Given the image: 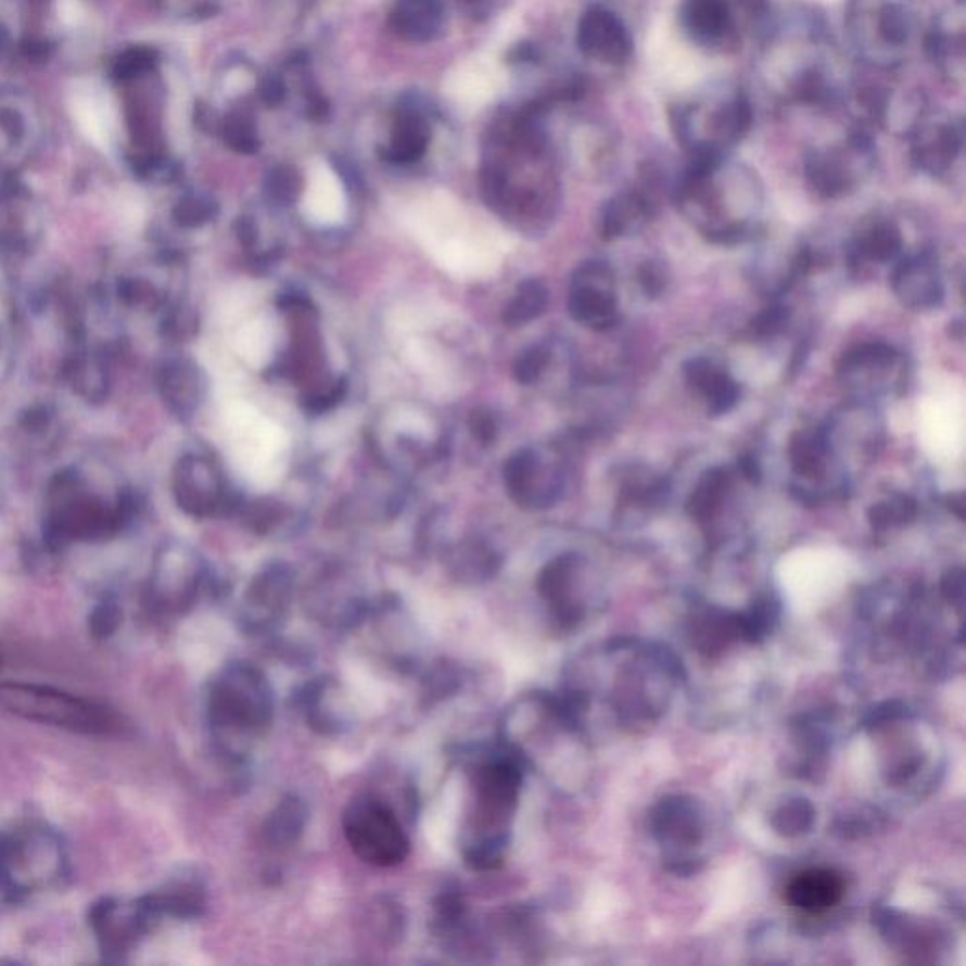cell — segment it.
Listing matches in <instances>:
<instances>
[{"label":"cell","instance_id":"cell-1","mask_svg":"<svg viewBox=\"0 0 966 966\" xmlns=\"http://www.w3.org/2000/svg\"><path fill=\"white\" fill-rule=\"evenodd\" d=\"M761 38L763 74L778 99L810 109H832L844 99L822 17L806 10L772 17Z\"/></svg>","mask_w":966,"mask_h":966},{"label":"cell","instance_id":"cell-2","mask_svg":"<svg viewBox=\"0 0 966 966\" xmlns=\"http://www.w3.org/2000/svg\"><path fill=\"white\" fill-rule=\"evenodd\" d=\"M272 717L275 692L252 664H229L209 685V727L227 753L242 755L245 746L265 735Z\"/></svg>","mask_w":966,"mask_h":966},{"label":"cell","instance_id":"cell-3","mask_svg":"<svg viewBox=\"0 0 966 966\" xmlns=\"http://www.w3.org/2000/svg\"><path fill=\"white\" fill-rule=\"evenodd\" d=\"M521 768L512 755L485 761L476 771L474 812L465 846L467 865L474 870H495L505 863L508 829L518 806Z\"/></svg>","mask_w":966,"mask_h":966},{"label":"cell","instance_id":"cell-4","mask_svg":"<svg viewBox=\"0 0 966 966\" xmlns=\"http://www.w3.org/2000/svg\"><path fill=\"white\" fill-rule=\"evenodd\" d=\"M753 125L750 97L738 87H715L671 110L674 137L691 157L727 155Z\"/></svg>","mask_w":966,"mask_h":966},{"label":"cell","instance_id":"cell-5","mask_svg":"<svg viewBox=\"0 0 966 966\" xmlns=\"http://www.w3.org/2000/svg\"><path fill=\"white\" fill-rule=\"evenodd\" d=\"M844 27L861 66L884 71H899L921 35L912 0H850Z\"/></svg>","mask_w":966,"mask_h":966},{"label":"cell","instance_id":"cell-6","mask_svg":"<svg viewBox=\"0 0 966 966\" xmlns=\"http://www.w3.org/2000/svg\"><path fill=\"white\" fill-rule=\"evenodd\" d=\"M0 707L23 720L81 735H112L119 727L106 708L43 685L0 684Z\"/></svg>","mask_w":966,"mask_h":966},{"label":"cell","instance_id":"cell-7","mask_svg":"<svg viewBox=\"0 0 966 966\" xmlns=\"http://www.w3.org/2000/svg\"><path fill=\"white\" fill-rule=\"evenodd\" d=\"M344 837L355 855L372 866H397L410 853V840L387 802L355 799L342 817Z\"/></svg>","mask_w":966,"mask_h":966},{"label":"cell","instance_id":"cell-8","mask_svg":"<svg viewBox=\"0 0 966 966\" xmlns=\"http://www.w3.org/2000/svg\"><path fill=\"white\" fill-rule=\"evenodd\" d=\"M874 165L870 132L855 125L842 140L817 145L804 155V176L810 188L825 199L850 193Z\"/></svg>","mask_w":966,"mask_h":966},{"label":"cell","instance_id":"cell-9","mask_svg":"<svg viewBox=\"0 0 966 966\" xmlns=\"http://www.w3.org/2000/svg\"><path fill=\"white\" fill-rule=\"evenodd\" d=\"M63 873V853L58 842L43 830L14 838L0 859V876L12 893H30Z\"/></svg>","mask_w":966,"mask_h":966},{"label":"cell","instance_id":"cell-10","mask_svg":"<svg viewBox=\"0 0 966 966\" xmlns=\"http://www.w3.org/2000/svg\"><path fill=\"white\" fill-rule=\"evenodd\" d=\"M908 138L914 165L937 178L950 173L959 160L965 145V127L963 119L950 112L927 110L916 127L910 130Z\"/></svg>","mask_w":966,"mask_h":966},{"label":"cell","instance_id":"cell-11","mask_svg":"<svg viewBox=\"0 0 966 966\" xmlns=\"http://www.w3.org/2000/svg\"><path fill=\"white\" fill-rule=\"evenodd\" d=\"M570 316L593 331H608L620 321L615 283L610 267L600 260L585 263L572 276Z\"/></svg>","mask_w":966,"mask_h":966},{"label":"cell","instance_id":"cell-12","mask_svg":"<svg viewBox=\"0 0 966 966\" xmlns=\"http://www.w3.org/2000/svg\"><path fill=\"white\" fill-rule=\"evenodd\" d=\"M679 25L691 42L710 51L735 50L742 38L735 0H684Z\"/></svg>","mask_w":966,"mask_h":966},{"label":"cell","instance_id":"cell-13","mask_svg":"<svg viewBox=\"0 0 966 966\" xmlns=\"http://www.w3.org/2000/svg\"><path fill=\"white\" fill-rule=\"evenodd\" d=\"M577 48L585 58L621 66L633 55V38L620 15L605 7H593L577 23Z\"/></svg>","mask_w":966,"mask_h":966},{"label":"cell","instance_id":"cell-14","mask_svg":"<svg viewBox=\"0 0 966 966\" xmlns=\"http://www.w3.org/2000/svg\"><path fill=\"white\" fill-rule=\"evenodd\" d=\"M657 212V174H644L643 183L606 202L600 216V237L621 239L640 231Z\"/></svg>","mask_w":966,"mask_h":966},{"label":"cell","instance_id":"cell-15","mask_svg":"<svg viewBox=\"0 0 966 966\" xmlns=\"http://www.w3.org/2000/svg\"><path fill=\"white\" fill-rule=\"evenodd\" d=\"M291 597V574L282 564L265 570L253 580L245 595L242 621L250 633H265L282 620Z\"/></svg>","mask_w":966,"mask_h":966},{"label":"cell","instance_id":"cell-16","mask_svg":"<svg viewBox=\"0 0 966 966\" xmlns=\"http://www.w3.org/2000/svg\"><path fill=\"white\" fill-rule=\"evenodd\" d=\"M891 289L904 306L914 310L938 306L944 298V289L938 275L937 257L924 252L899 260L891 275Z\"/></svg>","mask_w":966,"mask_h":966},{"label":"cell","instance_id":"cell-17","mask_svg":"<svg viewBox=\"0 0 966 966\" xmlns=\"http://www.w3.org/2000/svg\"><path fill=\"white\" fill-rule=\"evenodd\" d=\"M924 48L927 58L938 73L942 74L952 84L963 81L965 78V12L950 10L948 14L940 15L932 23L929 33L925 35Z\"/></svg>","mask_w":966,"mask_h":966},{"label":"cell","instance_id":"cell-18","mask_svg":"<svg viewBox=\"0 0 966 966\" xmlns=\"http://www.w3.org/2000/svg\"><path fill=\"white\" fill-rule=\"evenodd\" d=\"M846 893V878L835 868H810L797 874L786 887V901L806 914H823L837 906Z\"/></svg>","mask_w":966,"mask_h":966},{"label":"cell","instance_id":"cell-19","mask_svg":"<svg viewBox=\"0 0 966 966\" xmlns=\"http://www.w3.org/2000/svg\"><path fill=\"white\" fill-rule=\"evenodd\" d=\"M40 127L37 106L29 97L0 91V152H27L35 144Z\"/></svg>","mask_w":966,"mask_h":966},{"label":"cell","instance_id":"cell-20","mask_svg":"<svg viewBox=\"0 0 966 966\" xmlns=\"http://www.w3.org/2000/svg\"><path fill=\"white\" fill-rule=\"evenodd\" d=\"M542 465L534 449H521L505 465L506 490L523 508H546L556 497L542 487Z\"/></svg>","mask_w":966,"mask_h":966},{"label":"cell","instance_id":"cell-21","mask_svg":"<svg viewBox=\"0 0 966 966\" xmlns=\"http://www.w3.org/2000/svg\"><path fill=\"white\" fill-rule=\"evenodd\" d=\"M340 695V685L327 679L310 687L304 697L308 723L321 735H336L349 727V710Z\"/></svg>","mask_w":966,"mask_h":966},{"label":"cell","instance_id":"cell-22","mask_svg":"<svg viewBox=\"0 0 966 966\" xmlns=\"http://www.w3.org/2000/svg\"><path fill=\"white\" fill-rule=\"evenodd\" d=\"M308 822V808L296 795H288L268 814L263 837L270 848H289L301 838Z\"/></svg>","mask_w":966,"mask_h":966},{"label":"cell","instance_id":"cell-23","mask_svg":"<svg viewBox=\"0 0 966 966\" xmlns=\"http://www.w3.org/2000/svg\"><path fill=\"white\" fill-rule=\"evenodd\" d=\"M442 22L438 0H398L391 14V25L408 40H429Z\"/></svg>","mask_w":966,"mask_h":966},{"label":"cell","instance_id":"cell-24","mask_svg":"<svg viewBox=\"0 0 966 966\" xmlns=\"http://www.w3.org/2000/svg\"><path fill=\"white\" fill-rule=\"evenodd\" d=\"M829 454V436L825 431H799L789 444L793 472L806 480H817L825 474Z\"/></svg>","mask_w":966,"mask_h":966},{"label":"cell","instance_id":"cell-25","mask_svg":"<svg viewBox=\"0 0 966 966\" xmlns=\"http://www.w3.org/2000/svg\"><path fill=\"white\" fill-rule=\"evenodd\" d=\"M730 487V476L723 469L708 470L687 500V512L697 520H710L722 508L723 498Z\"/></svg>","mask_w":966,"mask_h":966},{"label":"cell","instance_id":"cell-26","mask_svg":"<svg viewBox=\"0 0 966 966\" xmlns=\"http://www.w3.org/2000/svg\"><path fill=\"white\" fill-rule=\"evenodd\" d=\"M429 144V129L421 117L408 114L397 122L393 142L387 150V160L395 163H411L425 153Z\"/></svg>","mask_w":966,"mask_h":966},{"label":"cell","instance_id":"cell-27","mask_svg":"<svg viewBox=\"0 0 966 966\" xmlns=\"http://www.w3.org/2000/svg\"><path fill=\"white\" fill-rule=\"evenodd\" d=\"M897 361V352L893 347L887 346L884 342H866L859 346L848 349L842 359L838 363V374L850 382L855 376L865 374L874 368H889Z\"/></svg>","mask_w":966,"mask_h":966},{"label":"cell","instance_id":"cell-28","mask_svg":"<svg viewBox=\"0 0 966 966\" xmlns=\"http://www.w3.org/2000/svg\"><path fill=\"white\" fill-rule=\"evenodd\" d=\"M901 231L891 221H878L861 234L855 247V257L861 260L889 263L901 253Z\"/></svg>","mask_w":966,"mask_h":966},{"label":"cell","instance_id":"cell-29","mask_svg":"<svg viewBox=\"0 0 966 966\" xmlns=\"http://www.w3.org/2000/svg\"><path fill=\"white\" fill-rule=\"evenodd\" d=\"M548 288L538 280H525L520 283L512 301L508 303L503 319L510 327H520L542 316L548 306Z\"/></svg>","mask_w":966,"mask_h":966},{"label":"cell","instance_id":"cell-30","mask_svg":"<svg viewBox=\"0 0 966 966\" xmlns=\"http://www.w3.org/2000/svg\"><path fill=\"white\" fill-rule=\"evenodd\" d=\"M917 503L908 495H894L884 503L874 505L868 510V521L874 529H889V526L908 525L916 520Z\"/></svg>","mask_w":966,"mask_h":966},{"label":"cell","instance_id":"cell-31","mask_svg":"<svg viewBox=\"0 0 966 966\" xmlns=\"http://www.w3.org/2000/svg\"><path fill=\"white\" fill-rule=\"evenodd\" d=\"M224 138L232 150L240 153H255L259 150L257 132L252 123L240 116H229L224 123Z\"/></svg>","mask_w":966,"mask_h":966},{"label":"cell","instance_id":"cell-32","mask_svg":"<svg viewBox=\"0 0 966 966\" xmlns=\"http://www.w3.org/2000/svg\"><path fill=\"white\" fill-rule=\"evenodd\" d=\"M791 319V310L784 304H772L768 308L761 312L759 316L751 319V334L758 339H774L776 334L786 329L787 323Z\"/></svg>","mask_w":966,"mask_h":966},{"label":"cell","instance_id":"cell-33","mask_svg":"<svg viewBox=\"0 0 966 966\" xmlns=\"http://www.w3.org/2000/svg\"><path fill=\"white\" fill-rule=\"evenodd\" d=\"M725 374L727 372H723L722 368L715 367L714 363L708 361L704 357L692 359L685 365V380L692 390L699 391L702 397H707L708 393L714 390L715 383Z\"/></svg>","mask_w":966,"mask_h":966},{"label":"cell","instance_id":"cell-34","mask_svg":"<svg viewBox=\"0 0 966 966\" xmlns=\"http://www.w3.org/2000/svg\"><path fill=\"white\" fill-rule=\"evenodd\" d=\"M549 363V352L546 347L534 346L525 349L513 363V376L523 385H531L541 378Z\"/></svg>","mask_w":966,"mask_h":966},{"label":"cell","instance_id":"cell-35","mask_svg":"<svg viewBox=\"0 0 966 966\" xmlns=\"http://www.w3.org/2000/svg\"><path fill=\"white\" fill-rule=\"evenodd\" d=\"M267 191L276 202L289 204L301 193V178L293 168L278 166L267 178Z\"/></svg>","mask_w":966,"mask_h":966},{"label":"cell","instance_id":"cell-36","mask_svg":"<svg viewBox=\"0 0 966 966\" xmlns=\"http://www.w3.org/2000/svg\"><path fill=\"white\" fill-rule=\"evenodd\" d=\"M493 563L495 557L490 549L482 548L480 544H470L469 548H462L459 559L455 561V569L461 572L462 576H490L493 572Z\"/></svg>","mask_w":966,"mask_h":966},{"label":"cell","instance_id":"cell-37","mask_svg":"<svg viewBox=\"0 0 966 966\" xmlns=\"http://www.w3.org/2000/svg\"><path fill=\"white\" fill-rule=\"evenodd\" d=\"M704 398H707L710 416H723V414L733 410L736 403L740 401V387L730 376L725 374Z\"/></svg>","mask_w":966,"mask_h":966},{"label":"cell","instance_id":"cell-38","mask_svg":"<svg viewBox=\"0 0 966 966\" xmlns=\"http://www.w3.org/2000/svg\"><path fill=\"white\" fill-rule=\"evenodd\" d=\"M638 282L643 285L644 293L651 298L661 295L669 283V275L663 263L659 260L644 263L643 267L638 268Z\"/></svg>","mask_w":966,"mask_h":966},{"label":"cell","instance_id":"cell-39","mask_svg":"<svg viewBox=\"0 0 966 966\" xmlns=\"http://www.w3.org/2000/svg\"><path fill=\"white\" fill-rule=\"evenodd\" d=\"M346 391V380H339V382L331 385V387L323 391V393H314V395H310V398L306 401V410L314 411V414H321V411L329 410V408L336 406V404L344 398Z\"/></svg>","mask_w":966,"mask_h":966},{"label":"cell","instance_id":"cell-40","mask_svg":"<svg viewBox=\"0 0 966 966\" xmlns=\"http://www.w3.org/2000/svg\"><path fill=\"white\" fill-rule=\"evenodd\" d=\"M469 425L470 431L476 436L478 441L493 442L495 436H497V421H495L490 410L478 408V410L472 411Z\"/></svg>","mask_w":966,"mask_h":966},{"label":"cell","instance_id":"cell-41","mask_svg":"<svg viewBox=\"0 0 966 966\" xmlns=\"http://www.w3.org/2000/svg\"><path fill=\"white\" fill-rule=\"evenodd\" d=\"M117 625H119V612L112 606L99 608L91 615V631L94 636H110L116 631Z\"/></svg>","mask_w":966,"mask_h":966},{"label":"cell","instance_id":"cell-42","mask_svg":"<svg viewBox=\"0 0 966 966\" xmlns=\"http://www.w3.org/2000/svg\"><path fill=\"white\" fill-rule=\"evenodd\" d=\"M278 505H270V503H259V505H253L252 512H250V523H252L255 529H259V531H268V526L276 523L278 520Z\"/></svg>","mask_w":966,"mask_h":966},{"label":"cell","instance_id":"cell-43","mask_svg":"<svg viewBox=\"0 0 966 966\" xmlns=\"http://www.w3.org/2000/svg\"><path fill=\"white\" fill-rule=\"evenodd\" d=\"M212 216H214V206L202 201L189 202L183 209V217L188 219L189 224H201Z\"/></svg>","mask_w":966,"mask_h":966},{"label":"cell","instance_id":"cell-44","mask_svg":"<svg viewBox=\"0 0 966 966\" xmlns=\"http://www.w3.org/2000/svg\"><path fill=\"white\" fill-rule=\"evenodd\" d=\"M738 470L742 472V476L750 483L761 482V467H759L758 457L751 454H743L738 457Z\"/></svg>","mask_w":966,"mask_h":966},{"label":"cell","instance_id":"cell-45","mask_svg":"<svg viewBox=\"0 0 966 966\" xmlns=\"http://www.w3.org/2000/svg\"><path fill=\"white\" fill-rule=\"evenodd\" d=\"M234 231H237L240 244L244 245V247H252V245L255 244V240H257V227L253 224L252 217H240L239 221H237V227H234Z\"/></svg>","mask_w":966,"mask_h":966},{"label":"cell","instance_id":"cell-46","mask_svg":"<svg viewBox=\"0 0 966 966\" xmlns=\"http://www.w3.org/2000/svg\"><path fill=\"white\" fill-rule=\"evenodd\" d=\"M260 94H263V101H267L268 104H276V102L282 101V81H278L276 78H270V80L263 84V91H260Z\"/></svg>","mask_w":966,"mask_h":966},{"label":"cell","instance_id":"cell-47","mask_svg":"<svg viewBox=\"0 0 966 966\" xmlns=\"http://www.w3.org/2000/svg\"><path fill=\"white\" fill-rule=\"evenodd\" d=\"M963 498H965V495H955V497H950V506H953V512L957 513L961 520L965 518V512H963V510H965V506H963L965 505V500H963Z\"/></svg>","mask_w":966,"mask_h":966},{"label":"cell","instance_id":"cell-48","mask_svg":"<svg viewBox=\"0 0 966 966\" xmlns=\"http://www.w3.org/2000/svg\"><path fill=\"white\" fill-rule=\"evenodd\" d=\"M4 43H7V37H4V33L0 30V53H2V48H4Z\"/></svg>","mask_w":966,"mask_h":966}]
</instances>
